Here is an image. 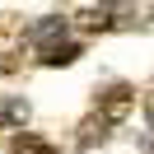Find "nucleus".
<instances>
[{"label": "nucleus", "instance_id": "1", "mask_svg": "<svg viewBox=\"0 0 154 154\" xmlns=\"http://www.w3.org/2000/svg\"><path fill=\"white\" fill-rule=\"evenodd\" d=\"M135 107V89L131 84H107L103 94H98V117H107V122H126V112Z\"/></svg>", "mask_w": 154, "mask_h": 154}, {"label": "nucleus", "instance_id": "2", "mask_svg": "<svg viewBox=\"0 0 154 154\" xmlns=\"http://www.w3.org/2000/svg\"><path fill=\"white\" fill-rule=\"evenodd\" d=\"M28 98L23 94H5L0 98V131H23V126H28Z\"/></svg>", "mask_w": 154, "mask_h": 154}, {"label": "nucleus", "instance_id": "3", "mask_svg": "<svg viewBox=\"0 0 154 154\" xmlns=\"http://www.w3.org/2000/svg\"><path fill=\"white\" fill-rule=\"evenodd\" d=\"M66 28H70V19H56V14H51V19H38V23H33V28H28V42H33V47H56V42H66Z\"/></svg>", "mask_w": 154, "mask_h": 154}, {"label": "nucleus", "instance_id": "4", "mask_svg": "<svg viewBox=\"0 0 154 154\" xmlns=\"http://www.w3.org/2000/svg\"><path fill=\"white\" fill-rule=\"evenodd\" d=\"M107 131H112V122H107V117H84V122H79V135H75V145L79 149H94V145H103L107 140Z\"/></svg>", "mask_w": 154, "mask_h": 154}, {"label": "nucleus", "instance_id": "5", "mask_svg": "<svg viewBox=\"0 0 154 154\" xmlns=\"http://www.w3.org/2000/svg\"><path fill=\"white\" fill-rule=\"evenodd\" d=\"M10 154H61V149H56L51 140H42V135H33V131H14Z\"/></svg>", "mask_w": 154, "mask_h": 154}, {"label": "nucleus", "instance_id": "6", "mask_svg": "<svg viewBox=\"0 0 154 154\" xmlns=\"http://www.w3.org/2000/svg\"><path fill=\"white\" fill-rule=\"evenodd\" d=\"M84 56L79 42H56V47H42V66H75Z\"/></svg>", "mask_w": 154, "mask_h": 154}, {"label": "nucleus", "instance_id": "7", "mask_svg": "<svg viewBox=\"0 0 154 154\" xmlns=\"http://www.w3.org/2000/svg\"><path fill=\"white\" fill-rule=\"evenodd\" d=\"M98 10H103L112 23H126V19L135 14V0H98Z\"/></svg>", "mask_w": 154, "mask_h": 154}, {"label": "nucleus", "instance_id": "8", "mask_svg": "<svg viewBox=\"0 0 154 154\" xmlns=\"http://www.w3.org/2000/svg\"><path fill=\"white\" fill-rule=\"evenodd\" d=\"M79 23H84L89 33H103V28H112V19H107L103 10H94V14H79Z\"/></svg>", "mask_w": 154, "mask_h": 154}]
</instances>
